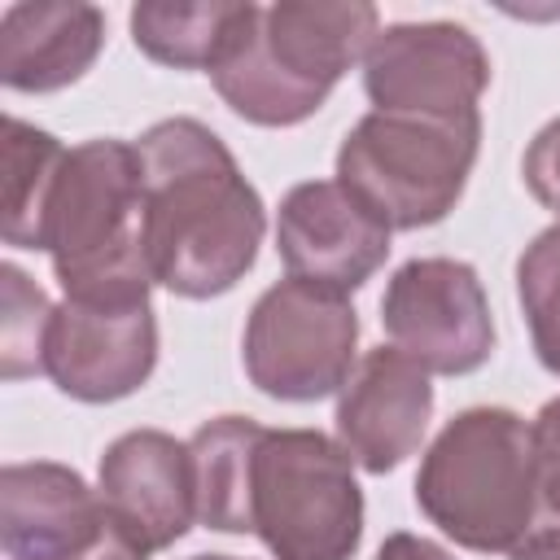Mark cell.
<instances>
[{
  "label": "cell",
  "instance_id": "obj_11",
  "mask_svg": "<svg viewBox=\"0 0 560 560\" xmlns=\"http://www.w3.org/2000/svg\"><path fill=\"white\" fill-rule=\"evenodd\" d=\"M389 236V223L337 175L293 184L276 210V254L284 271L337 293L363 289L385 267Z\"/></svg>",
  "mask_w": 560,
  "mask_h": 560
},
{
  "label": "cell",
  "instance_id": "obj_22",
  "mask_svg": "<svg viewBox=\"0 0 560 560\" xmlns=\"http://www.w3.org/2000/svg\"><path fill=\"white\" fill-rule=\"evenodd\" d=\"M521 179L529 188V197L551 210L560 219V118L542 122L534 131V140L525 144V158H521Z\"/></svg>",
  "mask_w": 560,
  "mask_h": 560
},
{
  "label": "cell",
  "instance_id": "obj_10",
  "mask_svg": "<svg viewBox=\"0 0 560 560\" xmlns=\"http://www.w3.org/2000/svg\"><path fill=\"white\" fill-rule=\"evenodd\" d=\"M158 368V315L149 298L52 306L44 376L74 402L131 398Z\"/></svg>",
  "mask_w": 560,
  "mask_h": 560
},
{
  "label": "cell",
  "instance_id": "obj_2",
  "mask_svg": "<svg viewBox=\"0 0 560 560\" xmlns=\"http://www.w3.org/2000/svg\"><path fill=\"white\" fill-rule=\"evenodd\" d=\"M381 35V13L368 0H276L236 48L210 70L223 105L254 127H298L324 109L332 88L363 66Z\"/></svg>",
  "mask_w": 560,
  "mask_h": 560
},
{
  "label": "cell",
  "instance_id": "obj_23",
  "mask_svg": "<svg viewBox=\"0 0 560 560\" xmlns=\"http://www.w3.org/2000/svg\"><path fill=\"white\" fill-rule=\"evenodd\" d=\"M372 560H455L442 542H433V538H420V534H411V529H398V534H389L381 547H376V556Z\"/></svg>",
  "mask_w": 560,
  "mask_h": 560
},
{
  "label": "cell",
  "instance_id": "obj_1",
  "mask_svg": "<svg viewBox=\"0 0 560 560\" xmlns=\"http://www.w3.org/2000/svg\"><path fill=\"white\" fill-rule=\"evenodd\" d=\"M144 258L153 284L206 302L236 289L258 262L267 206L219 131L197 118H162L140 140Z\"/></svg>",
  "mask_w": 560,
  "mask_h": 560
},
{
  "label": "cell",
  "instance_id": "obj_4",
  "mask_svg": "<svg viewBox=\"0 0 560 560\" xmlns=\"http://www.w3.org/2000/svg\"><path fill=\"white\" fill-rule=\"evenodd\" d=\"M416 508L455 547L512 556L534 512V420L512 407L451 416L420 455Z\"/></svg>",
  "mask_w": 560,
  "mask_h": 560
},
{
  "label": "cell",
  "instance_id": "obj_20",
  "mask_svg": "<svg viewBox=\"0 0 560 560\" xmlns=\"http://www.w3.org/2000/svg\"><path fill=\"white\" fill-rule=\"evenodd\" d=\"M516 302L538 363L560 376V223L542 228L516 258Z\"/></svg>",
  "mask_w": 560,
  "mask_h": 560
},
{
  "label": "cell",
  "instance_id": "obj_18",
  "mask_svg": "<svg viewBox=\"0 0 560 560\" xmlns=\"http://www.w3.org/2000/svg\"><path fill=\"white\" fill-rule=\"evenodd\" d=\"M66 153L70 149L52 131L18 114L4 118V245L44 249V219Z\"/></svg>",
  "mask_w": 560,
  "mask_h": 560
},
{
  "label": "cell",
  "instance_id": "obj_6",
  "mask_svg": "<svg viewBox=\"0 0 560 560\" xmlns=\"http://www.w3.org/2000/svg\"><path fill=\"white\" fill-rule=\"evenodd\" d=\"M481 118H424L368 109L337 149V179L376 210L389 232L442 223L477 166Z\"/></svg>",
  "mask_w": 560,
  "mask_h": 560
},
{
  "label": "cell",
  "instance_id": "obj_9",
  "mask_svg": "<svg viewBox=\"0 0 560 560\" xmlns=\"http://www.w3.org/2000/svg\"><path fill=\"white\" fill-rule=\"evenodd\" d=\"M490 52L459 22H394L363 52V92L381 114L481 118Z\"/></svg>",
  "mask_w": 560,
  "mask_h": 560
},
{
  "label": "cell",
  "instance_id": "obj_3",
  "mask_svg": "<svg viewBox=\"0 0 560 560\" xmlns=\"http://www.w3.org/2000/svg\"><path fill=\"white\" fill-rule=\"evenodd\" d=\"M44 254L66 298L127 302L149 298L144 258V166L136 140L96 136L66 153L48 219Z\"/></svg>",
  "mask_w": 560,
  "mask_h": 560
},
{
  "label": "cell",
  "instance_id": "obj_17",
  "mask_svg": "<svg viewBox=\"0 0 560 560\" xmlns=\"http://www.w3.org/2000/svg\"><path fill=\"white\" fill-rule=\"evenodd\" d=\"M267 424L254 416H214L192 438L197 521L214 534H249V468Z\"/></svg>",
  "mask_w": 560,
  "mask_h": 560
},
{
  "label": "cell",
  "instance_id": "obj_16",
  "mask_svg": "<svg viewBox=\"0 0 560 560\" xmlns=\"http://www.w3.org/2000/svg\"><path fill=\"white\" fill-rule=\"evenodd\" d=\"M258 18L249 0H140L127 18L131 44L171 70H214Z\"/></svg>",
  "mask_w": 560,
  "mask_h": 560
},
{
  "label": "cell",
  "instance_id": "obj_19",
  "mask_svg": "<svg viewBox=\"0 0 560 560\" xmlns=\"http://www.w3.org/2000/svg\"><path fill=\"white\" fill-rule=\"evenodd\" d=\"M0 311H4L0 315V376L4 381L44 376L52 302L18 262L0 267Z\"/></svg>",
  "mask_w": 560,
  "mask_h": 560
},
{
  "label": "cell",
  "instance_id": "obj_24",
  "mask_svg": "<svg viewBox=\"0 0 560 560\" xmlns=\"http://www.w3.org/2000/svg\"><path fill=\"white\" fill-rule=\"evenodd\" d=\"M61 560H149V556H144V551L114 525L96 547H88V551H79V556H61Z\"/></svg>",
  "mask_w": 560,
  "mask_h": 560
},
{
  "label": "cell",
  "instance_id": "obj_15",
  "mask_svg": "<svg viewBox=\"0 0 560 560\" xmlns=\"http://www.w3.org/2000/svg\"><path fill=\"white\" fill-rule=\"evenodd\" d=\"M105 48V13L88 0H18L0 13V83L44 96L79 83Z\"/></svg>",
  "mask_w": 560,
  "mask_h": 560
},
{
  "label": "cell",
  "instance_id": "obj_14",
  "mask_svg": "<svg viewBox=\"0 0 560 560\" xmlns=\"http://www.w3.org/2000/svg\"><path fill=\"white\" fill-rule=\"evenodd\" d=\"M114 529L105 499L74 468L52 459L4 464L0 551L4 560H61L96 547Z\"/></svg>",
  "mask_w": 560,
  "mask_h": 560
},
{
  "label": "cell",
  "instance_id": "obj_25",
  "mask_svg": "<svg viewBox=\"0 0 560 560\" xmlns=\"http://www.w3.org/2000/svg\"><path fill=\"white\" fill-rule=\"evenodd\" d=\"M192 560H236V556H192Z\"/></svg>",
  "mask_w": 560,
  "mask_h": 560
},
{
  "label": "cell",
  "instance_id": "obj_7",
  "mask_svg": "<svg viewBox=\"0 0 560 560\" xmlns=\"http://www.w3.org/2000/svg\"><path fill=\"white\" fill-rule=\"evenodd\" d=\"M359 311L350 293L284 276L258 293L241 332V363L258 394L276 402H319L354 372Z\"/></svg>",
  "mask_w": 560,
  "mask_h": 560
},
{
  "label": "cell",
  "instance_id": "obj_8",
  "mask_svg": "<svg viewBox=\"0 0 560 560\" xmlns=\"http://www.w3.org/2000/svg\"><path fill=\"white\" fill-rule=\"evenodd\" d=\"M381 328L429 376H468L494 354L486 284L472 262L446 254L394 267L381 293Z\"/></svg>",
  "mask_w": 560,
  "mask_h": 560
},
{
  "label": "cell",
  "instance_id": "obj_21",
  "mask_svg": "<svg viewBox=\"0 0 560 560\" xmlns=\"http://www.w3.org/2000/svg\"><path fill=\"white\" fill-rule=\"evenodd\" d=\"M508 560H560V398L534 416V512Z\"/></svg>",
  "mask_w": 560,
  "mask_h": 560
},
{
  "label": "cell",
  "instance_id": "obj_12",
  "mask_svg": "<svg viewBox=\"0 0 560 560\" xmlns=\"http://www.w3.org/2000/svg\"><path fill=\"white\" fill-rule=\"evenodd\" d=\"M96 490L114 525L144 556L175 547L197 521L192 451L166 429H131L114 438L96 464Z\"/></svg>",
  "mask_w": 560,
  "mask_h": 560
},
{
  "label": "cell",
  "instance_id": "obj_13",
  "mask_svg": "<svg viewBox=\"0 0 560 560\" xmlns=\"http://www.w3.org/2000/svg\"><path fill=\"white\" fill-rule=\"evenodd\" d=\"M433 420V381L394 346L368 350L337 394V442L350 459L385 477L407 464Z\"/></svg>",
  "mask_w": 560,
  "mask_h": 560
},
{
  "label": "cell",
  "instance_id": "obj_26",
  "mask_svg": "<svg viewBox=\"0 0 560 560\" xmlns=\"http://www.w3.org/2000/svg\"><path fill=\"white\" fill-rule=\"evenodd\" d=\"M556 223H560V219H556Z\"/></svg>",
  "mask_w": 560,
  "mask_h": 560
},
{
  "label": "cell",
  "instance_id": "obj_5",
  "mask_svg": "<svg viewBox=\"0 0 560 560\" xmlns=\"http://www.w3.org/2000/svg\"><path fill=\"white\" fill-rule=\"evenodd\" d=\"M350 451L319 429H262L249 468V534L276 560H350L363 490Z\"/></svg>",
  "mask_w": 560,
  "mask_h": 560
}]
</instances>
